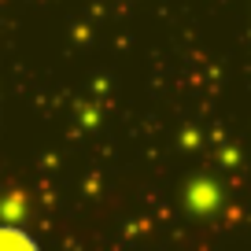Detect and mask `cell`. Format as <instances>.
Returning a JSON list of instances; mask_svg holds the SVG:
<instances>
[{
    "mask_svg": "<svg viewBox=\"0 0 251 251\" xmlns=\"http://www.w3.org/2000/svg\"><path fill=\"white\" fill-rule=\"evenodd\" d=\"M0 248H19V251H37V240L11 226H0Z\"/></svg>",
    "mask_w": 251,
    "mask_h": 251,
    "instance_id": "6da1fadb",
    "label": "cell"
}]
</instances>
